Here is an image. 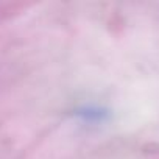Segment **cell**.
Listing matches in <instances>:
<instances>
[{"instance_id":"1","label":"cell","mask_w":159,"mask_h":159,"mask_svg":"<svg viewBox=\"0 0 159 159\" xmlns=\"http://www.w3.org/2000/svg\"><path fill=\"white\" fill-rule=\"evenodd\" d=\"M78 116H81L84 120L94 122V120H103L106 117V112L102 109H95V108H86V109L78 111Z\"/></svg>"}]
</instances>
